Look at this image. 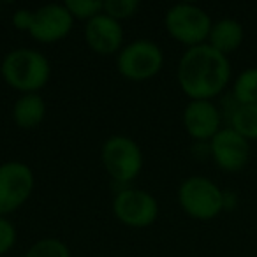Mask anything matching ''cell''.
<instances>
[{"label":"cell","instance_id":"6","mask_svg":"<svg viewBox=\"0 0 257 257\" xmlns=\"http://www.w3.org/2000/svg\"><path fill=\"white\" fill-rule=\"evenodd\" d=\"M164 67V51L152 39H134L116 55V71L128 81H147Z\"/></svg>","mask_w":257,"mask_h":257},{"label":"cell","instance_id":"17","mask_svg":"<svg viewBox=\"0 0 257 257\" xmlns=\"http://www.w3.org/2000/svg\"><path fill=\"white\" fill-rule=\"evenodd\" d=\"M23 257H72L67 243L58 238H41L30 245Z\"/></svg>","mask_w":257,"mask_h":257},{"label":"cell","instance_id":"8","mask_svg":"<svg viewBox=\"0 0 257 257\" xmlns=\"http://www.w3.org/2000/svg\"><path fill=\"white\" fill-rule=\"evenodd\" d=\"M36 187L32 168L22 161L0 164V217H9L30 199Z\"/></svg>","mask_w":257,"mask_h":257},{"label":"cell","instance_id":"10","mask_svg":"<svg viewBox=\"0 0 257 257\" xmlns=\"http://www.w3.org/2000/svg\"><path fill=\"white\" fill-rule=\"evenodd\" d=\"M74 27V18L65 4H44L34 9V22L29 36L43 44H53L65 39Z\"/></svg>","mask_w":257,"mask_h":257},{"label":"cell","instance_id":"11","mask_svg":"<svg viewBox=\"0 0 257 257\" xmlns=\"http://www.w3.org/2000/svg\"><path fill=\"white\" fill-rule=\"evenodd\" d=\"M182 123L194 141L210 143L211 138L224 127V118L213 100H189L183 107Z\"/></svg>","mask_w":257,"mask_h":257},{"label":"cell","instance_id":"2","mask_svg":"<svg viewBox=\"0 0 257 257\" xmlns=\"http://www.w3.org/2000/svg\"><path fill=\"white\" fill-rule=\"evenodd\" d=\"M0 76L9 88L22 93H39L51 79V64L34 48H16L0 62Z\"/></svg>","mask_w":257,"mask_h":257},{"label":"cell","instance_id":"5","mask_svg":"<svg viewBox=\"0 0 257 257\" xmlns=\"http://www.w3.org/2000/svg\"><path fill=\"white\" fill-rule=\"evenodd\" d=\"M210 15L190 2H180L166 11L164 29L169 36L185 48H194L208 41L211 30Z\"/></svg>","mask_w":257,"mask_h":257},{"label":"cell","instance_id":"15","mask_svg":"<svg viewBox=\"0 0 257 257\" xmlns=\"http://www.w3.org/2000/svg\"><path fill=\"white\" fill-rule=\"evenodd\" d=\"M239 106L257 104V67H246L236 76L231 90Z\"/></svg>","mask_w":257,"mask_h":257},{"label":"cell","instance_id":"3","mask_svg":"<svg viewBox=\"0 0 257 257\" xmlns=\"http://www.w3.org/2000/svg\"><path fill=\"white\" fill-rule=\"evenodd\" d=\"M178 204L194 220H213L224 211V190L208 176L194 175L178 187Z\"/></svg>","mask_w":257,"mask_h":257},{"label":"cell","instance_id":"20","mask_svg":"<svg viewBox=\"0 0 257 257\" xmlns=\"http://www.w3.org/2000/svg\"><path fill=\"white\" fill-rule=\"evenodd\" d=\"M18 239V231L9 217H0V257L13 250Z\"/></svg>","mask_w":257,"mask_h":257},{"label":"cell","instance_id":"9","mask_svg":"<svg viewBox=\"0 0 257 257\" xmlns=\"http://www.w3.org/2000/svg\"><path fill=\"white\" fill-rule=\"evenodd\" d=\"M250 152V141L227 125H224L210 141V157L225 173L241 171L248 164Z\"/></svg>","mask_w":257,"mask_h":257},{"label":"cell","instance_id":"7","mask_svg":"<svg viewBox=\"0 0 257 257\" xmlns=\"http://www.w3.org/2000/svg\"><path fill=\"white\" fill-rule=\"evenodd\" d=\"M118 222L131 229H147L159 218V203L148 190L138 187H123L113 197L111 203Z\"/></svg>","mask_w":257,"mask_h":257},{"label":"cell","instance_id":"13","mask_svg":"<svg viewBox=\"0 0 257 257\" xmlns=\"http://www.w3.org/2000/svg\"><path fill=\"white\" fill-rule=\"evenodd\" d=\"M46 113L48 107L41 93H22L13 104L11 118L22 131H34L41 127Z\"/></svg>","mask_w":257,"mask_h":257},{"label":"cell","instance_id":"18","mask_svg":"<svg viewBox=\"0 0 257 257\" xmlns=\"http://www.w3.org/2000/svg\"><path fill=\"white\" fill-rule=\"evenodd\" d=\"M67 11L74 18V22L88 23L95 16H99L104 9L102 0H65L64 2Z\"/></svg>","mask_w":257,"mask_h":257},{"label":"cell","instance_id":"21","mask_svg":"<svg viewBox=\"0 0 257 257\" xmlns=\"http://www.w3.org/2000/svg\"><path fill=\"white\" fill-rule=\"evenodd\" d=\"M32 22H34V9H27V8H20L13 13L11 16V23L16 30L20 32H30L32 29Z\"/></svg>","mask_w":257,"mask_h":257},{"label":"cell","instance_id":"4","mask_svg":"<svg viewBox=\"0 0 257 257\" xmlns=\"http://www.w3.org/2000/svg\"><path fill=\"white\" fill-rule=\"evenodd\" d=\"M100 159L107 176L123 187L140 176L145 164L141 147L125 134L107 138L100 148Z\"/></svg>","mask_w":257,"mask_h":257},{"label":"cell","instance_id":"19","mask_svg":"<svg viewBox=\"0 0 257 257\" xmlns=\"http://www.w3.org/2000/svg\"><path fill=\"white\" fill-rule=\"evenodd\" d=\"M138 9H140L138 0H104L102 13L121 23L123 20L133 18L138 13Z\"/></svg>","mask_w":257,"mask_h":257},{"label":"cell","instance_id":"12","mask_svg":"<svg viewBox=\"0 0 257 257\" xmlns=\"http://www.w3.org/2000/svg\"><path fill=\"white\" fill-rule=\"evenodd\" d=\"M85 41L93 53L100 57L118 55L125 46V34L120 22L100 13L88 23H85Z\"/></svg>","mask_w":257,"mask_h":257},{"label":"cell","instance_id":"1","mask_svg":"<svg viewBox=\"0 0 257 257\" xmlns=\"http://www.w3.org/2000/svg\"><path fill=\"white\" fill-rule=\"evenodd\" d=\"M176 81L190 100H213L231 81V62L206 43L187 48L178 60Z\"/></svg>","mask_w":257,"mask_h":257},{"label":"cell","instance_id":"16","mask_svg":"<svg viewBox=\"0 0 257 257\" xmlns=\"http://www.w3.org/2000/svg\"><path fill=\"white\" fill-rule=\"evenodd\" d=\"M227 127L234 128L236 133L241 134L245 140H257V104H245L238 106V109L232 113Z\"/></svg>","mask_w":257,"mask_h":257},{"label":"cell","instance_id":"22","mask_svg":"<svg viewBox=\"0 0 257 257\" xmlns=\"http://www.w3.org/2000/svg\"><path fill=\"white\" fill-rule=\"evenodd\" d=\"M238 204V196L232 190H224V211L234 210Z\"/></svg>","mask_w":257,"mask_h":257},{"label":"cell","instance_id":"14","mask_svg":"<svg viewBox=\"0 0 257 257\" xmlns=\"http://www.w3.org/2000/svg\"><path fill=\"white\" fill-rule=\"evenodd\" d=\"M243 39H245V29L238 20L220 18L211 25L206 44H210L213 50L227 57L229 53H232L241 46Z\"/></svg>","mask_w":257,"mask_h":257}]
</instances>
